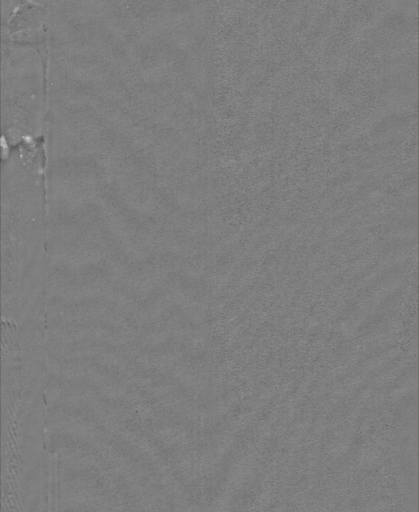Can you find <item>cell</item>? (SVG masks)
I'll return each instance as SVG.
<instances>
[{
  "label": "cell",
  "instance_id": "1",
  "mask_svg": "<svg viewBox=\"0 0 419 512\" xmlns=\"http://www.w3.org/2000/svg\"><path fill=\"white\" fill-rule=\"evenodd\" d=\"M398 465L407 497L417 499V403L416 398L405 399L400 407L398 421Z\"/></svg>",
  "mask_w": 419,
  "mask_h": 512
}]
</instances>
